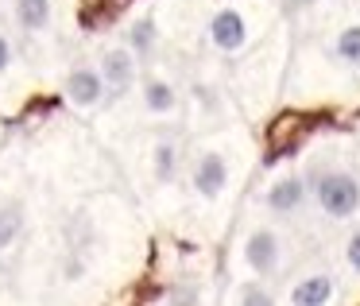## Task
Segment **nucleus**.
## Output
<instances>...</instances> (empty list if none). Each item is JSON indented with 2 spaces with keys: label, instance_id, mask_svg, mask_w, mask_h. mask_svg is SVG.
Returning <instances> with one entry per match:
<instances>
[{
  "label": "nucleus",
  "instance_id": "f257e3e1",
  "mask_svg": "<svg viewBox=\"0 0 360 306\" xmlns=\"http://www.w3.org/2000/svg\"><path fill=\"white\" fill-rule=\"evenodd\" d=\"M314 198H318L321 213L333 221H349L360 210V182L349 171H326L314 174Z\"/></svg>",
  "mask_w": 360,
  "mask_h": 306
},
{
  "label": "nucleus",
  "instance_id": "f03ea898",
  "mask_svg": "<svg viewBox=\"0 0 360 306\" xmlns=\"http://www.w3.org/2000/svg\"><path fill=\"white\" fill-rule=\"evenodd\" d=\"M283 260V241L271 233V229H256V233L244 241V264L256 275H271Z\"/></svg>",
  "mask_w": 360,
  "mask_h": 306
},
{
  "label": "nucleus",
  "instance_id": "7ed1b4c3",
  "mask_svg": "<svg viewBox=\"0 0 360 306\" xmlns=\"http://www.w3.org/2000/svg\"><path fill=\"white\" fill-rule=\"evenodd\" d=\"M210 39L217 51L233 55V51H240L244 43H248V24H244V16L236 8H221L217 16L210 20Z\"/></svg>",
  "mask_w": 360,
  "mask_h": 306
},
{
  "label": "nucleus",
  "instance_id": "20e7f679",
  "mask_svg": "<svg viewBox=\"0 0 360 306\" xmlns=\"http://www.w3.org/2000/svg\"><path fill=\"white\" fill-rule=\"evenodd\" d=\"M101 78H105V86H109L112 97H124L136 82V51L112 47L109 55L101 58Z\"/></svg>",
  "mask_w": 360,
  "mask_h": 306
},
{
  "label": "nucleus",
  "instance_id": "39448f33",
  "mask_svg": "<svg viewBox=\"0 0 360 306\" xmlns=\"http://www.w3.org/2000/svg\"><path fill=\"white\" fill-rule=\"evenodd\" d=\"M229 186V163L225 155H217V151H205L202 159H198L194 167V190L205 198V202H213V198H221V190Z\"/></svg>",
  "mask_w": 360,
  "mask_h": 306
},
{
  "label": "nucleus",
  "instance_id": "423d86ee",
  "mask_svg": "<svg viewBox=\"0 0 360 306\" xmlns=\"http://www.w3.org/2000/svg\"><path fill=\"white\" fill-rule=\"evenodd\" d=\"M105 78L101 70H89V66H78V70H70V78H66V97H70L78 109H94V105H101L105 97Z\"/></svg>",
  "mask_w": 360,
  "mask_h": 306
},
{
  "label": "nucleus",
  "instance_id": "0eeeda50",
  "mask_svg": "<svg viewBox=\"0 0 360 306\" xmlns=\"http://www.w3.org/2000/svg\"><path fill=\"white\" fill-rule=\"evenodd\" d=\"M302 202H306V182L298 179V174H287V179H279L271 190H267V210L279 213V217L298 213Z\"/></svg>",
  "mask_w": 360,
  "mask_h": 306
},
{
  "label": "nucleus",
  "instance_id": "6e6552de",
  "mask_svg": "<svg viewBox=\"0 0 360 306\" xmlns=\"http://www.w3.org/2000/svg\"><path fill=\"white\" fill-rule=\"evenodd\" d=\"M329 298H333V279L321 275V272L298 279L295 291H290V302H295V306H326Z\"/></svg>",
  "mask_w": 360,
  "mask_h": 306
},
{
  "label": "nucleus",
  "instance_id": "1a4fd4ad",
  "mask_svg": "<svg viewBox=\"0 0 360 306\" xmlns=\"http://www.w3.org/2000/svg\"><path fill=\"white\" fill-rule=\"evenodd\" d=\"M16 20L24 32H43L51 24V0H16Z\"/></svg>",
  "mask_w": 360,
  "mask_h": 306
},
{
  "label": "nucleus",
  "instance_id": "9d476101",
  "mask_svg": "<svg viewBox=\"0 0 360 306\" xmlns=\"http://www.w3.org/2000/svg\"><path fill=\"white\" fill-rule=\"evenodd\" d=\"M143 105H148V113H171L174 105H179V97H174V86L163 78H151L148 86H143Z\"/></svg>",
  "mask_w": 360,
  "mask_h": 306
},
{
  "label": "nucleus",
  "instance_id": "9b49d317",
  "mask_svg": "<svg viewBox=\"0 0 360 306\" xmlns=\"http://www.w3.org/2000/svg\"><path fill=\"white\" fill-rule=\"evenodd\" d=\"M151 159H155V179L159 182H171L174 171H179V148H174L171 140H159L155 151H151Z\"/></svg>",
  "mask_w": 360,
  "mask_h": 306
},
{
  "label": "nucleus",
  "instance_id": "f8f14e48",
  "mask_svg": "<svg viewBox=\"0 0 360 306\" xmlns=\"http://www.w3.org/2000/svg\"><path fill=\"white\" fill-rule=\"evenodd\" d=\"M337 58L349 66H360V27H345L337 35Z\"/></svg>",
  "mask_w": 360,
  "mask_h": 306
},
{
  "label": "nucleus",
  "instance_id": "ddd939ff",
  "mask_svg": "<svg viewBox=\"0 0 360 306\" xmlns=\"http://www.w3.org/2000/svg\"><path fill=\"white\" fill-rule=\"evenodd\" d=\"M151 35H155V24H151V20H140V24L132 27L128 43H132L136 55H148V51H151Z\"/></svg>",
  "mask_w": 360,
  "mask_h": 306
},
{
  "label": "nucleus",
  "instance_id": "4468645a",
  "mask_svg": "<svg viewBox=\"0 0 360 306\" xmlns=\"http://www.w3.org/2000/svg\"><path fill=\"white\" fill-rule=\"evenodd\" d=\"M236 302H244V306H271L275 298L267 295L259 283H248V287H240V295H236Z\"/></svg>",
  "mask_w": 360,
  "mask_h": 306
},
{
  "label": "nucleus",
  "instance_id": "2eb2a0df",
  "mask_svg": "<svg viewBox=\"0 0 360 306\" xmlns=\"http://www.w3.org/2000/svg\"><path fill=\"white\" fill-rule=\"evenodd\" d=\"M16 229H20L16 213L0 210V248H8V244H12V236H16Z\"/></svg>",
  "mask_w": 360,
  "mask_h": 306
},
{
  "label": "nucleus",
  "instance_id": "dca6fc26",
  "mask_svg": "<svg viewBox=\"0 0 360 306\" xmlns=\"http://www.w3.org/2000/svg\"><path fill=\"white\" fill-rule=\"evenodd\" d=\"M345 264H349L352 272H360V229L349 236V244H345Z\"/></svg>",
  "mask_w": 360,
  "mask_h": 306
},
{
  "label": "nucleus",
  "instance_id": "f3484780",
  "mask_svg": "<svg viewBox=\"0 0 360 306\" xmlns=\"http://www.w3.org/2000/svg\"><path fill=\"white\" fill-rule=\"evenodd\" d=\"M8 63H12V47H8V39L0 35V74L8 70Z\"/></svg>",
  "mask_w": 360,
  "mask_h": 306
},
{
  "label": "nucleus",
  "instance_id": "a211bd4d",
  "mask_svg": "<svg viewBox=\"0 0 360 306\" xmlns=\"http://www.w3.org/2000/svg\"><path fill=\"white\" fill-rule=\"evenodd\" d=\"M171 302H198V291H174V295H167Z\"/></svg>",
  "mask_w": 360,
  "mask_h": 306
}]
</instances>
